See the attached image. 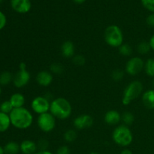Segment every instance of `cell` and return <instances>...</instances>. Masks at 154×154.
<instances>
[{"label":"cell","mask_w":154,"mask_h":154,"mask_svg":"<svg viewBox=\"0 0 154 154\" xmlns=\"http://www.w3.org/2000/svg\"><path fill=\"white\" fill-rule=\"evenodd\" d=\"M12 126L19 129H26L33 123V116L28 109L25 108H14L10 114Z\"/></svg>","instance_id":"obj_1"},{"label":"cell","mask_w":154,"mask_h":154,"mask_svg":"<svg viewBox=\"0 0 154 154\" xmlns=\"http://www.w3.org/2000/svg\"><path fill=\"white\" fill-rule=\"evenodd\" d=\"M72 112V105L65 98H57L51 102L50 113L55 118L66 120L70 117Z\"/></svg>","instance_id":"obj_2"},{"label":"cell","mask_w":154,"mask_h":154,"mask_svg":"<svg viewBox=\"0 0 154 154\" xmlns=\"http://www.w3.org/2000/svg\"><path fill=\"white\" fill-rule=\"evenodd\" d=\"M112 138L117 145L127 147L132 143L133 135L127 126L120 125L114 129L112 133Z\"/></svg>","instance_id":"obj_3"},{"label":"cell","mask_w":154,"mask_h":154,"mask_svg":"<svg viewBox=\"0 0 154 154\" xmlns=\"http://www.w3.org/2000/svg\"><path fill=\"white\" fill-rule=\"evenodd\" d=\"M105 41L109 46L119 48L123 43V34L117 25H111L105 31Z\"/></svg>","instance_id":"obj_4"},{"label":"cell","mask_w":154,"mask_h":154,"mask_svg":"<svg viewBox=\"0 0 154 154\" xmlns=\"http://www.w3.org/2000/svg\"><path fill=\"white\" fill-rule=\"evenodd\" d=\"M143 84L139 81H133L125 88L123 94L122 102L124 105H128L133 100L139 97L143 92Z\"/></svg>","instance_id":"obj_5"},{"label":"cell","mask_w":154,"mask_h":154,"mask_svg":"<svg viewBox=\"0 0 154 154\" xmlns=\"http://www.w3.org/2000/svg\"><path fill=\"white\" fill-rule=\"evenodd\" d=\"M37 124L39 129L44 132H51L56 126V118L49 112L38 115Z\"/></svg>","instance_id":"obj_6"},{"label":"cell","mask_w":154,"mask_h":154,"mask_svg":"<svg viewBox=\"0 0 154 154\" xmlns=\"http://www.w3.org/2000/svg\"><path fill=\"white\" fill-rule=\"evenodd\" d=\"M30 74L26 70V66L24 63L20 64V69L14 77V85L17 88H22L28 84L30 81Z\"/></svg>","instance_id":"obj_7"},{"label":"cell","mask_w":154,"mask_h":154,"mask_svg":"<svg viewBox=\"0 0 154 154\" xmlns=\"http://www.w3.org/2000/svg\"><path fill=\"white\" fill-rule=\"evenodd\" d=\"M144 63H145L141 57H134L128 60L125 70L129 75L135 76L142 72L143 69H144Z\"/></svg>","instance_id":"obj_8"},{"label":"cell","mask_w":154,"mask_h":154,"mask_svg":"<svg viewBox=\"0 0 154 154\" xmlns=\"http://www.w3.org/2000/svg\"><path fill=\"white\" fill-rule=\"evenodd\" d=\"M50 107L51 102L45 96H37L32 101V109L38 115L48 112L50 111Z\"/></svg>","instance_id":"obj_9"},{"label":"cell","mask_w":154,"mask_h":154,"mask_svg":"<svg viewBox=\"0 0 154 154\" xmlns=\"http://www.w3.org/2000/svg\"><path fill=\"white\" fill-rule=\"evenodd\" d=\"M73 124L78 129H87L93 126V118L89 114H82L75 118Z\"/></svg>","instance_id":"obj_10"},{"label":"cell","mask_w":154,"mask_h":154,"mask_svg":"<svg viewBox=\"0 0 154 154\" xmlns=\"http://www.w3.org/2000/svg\"><path fill=\"white\" fill-rule=\"evenodd\" d=\"M11 5L13 10L20 14H26L31 9L30 0H11Z\"/></svg>","instance_id":"obj_11"},{"label":"cell","mask_w":154,"mask_h":154,"mask_svg":"<svg viewBox=\"0 0 154 154\" xmlns=\"http://www.w3.org/2000/svg\"><path fill=\"white\" fill-rule=\"evenodd\" d=\"M54 81L53 75L48 71H41L36 76V81L38 85L46 87L51 85Z\"/></svg>","instance_id":"obj_12"},{"label":"cell","mask_w":154,"mask_h":154,"mask_svg":"<svg viewBox=\"0 0 154 154\" xmlns=\"http://www.w3.org/2000/svg\"><path fill=\"white\" fill-rule=\"evenodd\" d=\"M105 122L108 125H117L121 120V114L115 110H111L105 113Z\"/></svg>","instance_id":"obj_13"},{"label":"cell","mask_w":154,"mask_h":154,"mask_svg":"<svg viewBox=\"0 0 154 154\" xmlns=\"http://www.w3.org/2000/svg\"><path fill=\"white\" fill-rule=\"evenodd\" d=\"M20 151L23 154H35L38 150L37 144L31 140H25L20 145Z\"/></svg>","instance_id":"obj_14"},{"label":"cell","mask_w":154,"mask_h":154,"mask_svg":"<svg viewBox=\"0 0 154 154\" xmlns=\"http://www.w3.org/2000/svg\"><path fill=\"white\" fill-rule=\"evenodd\" d=\"M75 52V45L71 41H66L61 45L62 55L66 58H71V57H74Z\"/></svg>","instance_id":"obj_15"},{"label":"cell","mask_w":154,"mask_h":154,"mask_svg":"<svg viewBox=\"0 0 154 154\" xmlns=\"http://www.w3.org/2000/svg\"><path fill=\"white\" fill-rule=\"evenodd\" d=\"M142 102L146 108L154 109V90H148L142 95Z\"/></svg>","instance_id":"obj_16"},{"label":"cell","mask_w":154,"mask_h":154,"mask_svg":"<svg viewBox=\"0 0 154 154\" xmlns=\"http://www.w3.org/2000/svg\"><path fill=\"white\" fill-rule=\"evenodd\" d=\"M9 101H10V102L11 103L14 108H23L24 104H25V97H24V96L22 93H14V94L11 96Z\"/></svg>","instance_id":"obj_17"},{"label":"cell","mask_w":154,"mask_h":154,"mask_svg":"<svg viewBox=\"0 0 154 154\" xmlns=\"http://www.w3.org/2000/svg\"><path fill=\"white\" fill-rule=\"evenodd\" d=\"M11 125L9 114L0 111V132H4L9 129Z\"/></svg>","instance_id":"obj_18"},{"label":"cell","mask_w":154,"mask_h":154,"mask_svg":"<svg viewBox=\"0 0 154 154\" xmlns=\"http://www.w3.org/2000/svg\"><path fill=\"white\" fill-rule=\"evenodd\" d=\"M5 154H17L20 151V147L15 141L8 142L4 147Z\"/></svg>","instance_id":"obj_19"},{"label":"cell","mask_w":154,"mask_h":154,"mask_svg":"<svg viewBox=\"0 0 154 154\" xmlns=\"http://www.w3.org/2000/svg\"><path fill=\"white\" fill-rule=\"evenodd\" d=\"M144 69L149 77L154 78V58H150L146 61Z\"/></svg>","instance_id":"obj_20"},{"label":"cell","mask_w":154,"mask_h":154,"mask_svg":"<svg viewBox=\"0 0 154 154\" xmlns=\"http://www.w3.org/2000/svg\"><path fill=\"white\" fill-rule=\"evenodd\" d=\"M13 79L14 78L12 77V75L11 74V72H8V71L3 72L0 74V84L1 85H8Z\"/></svg>","instance_id":"obj_21"},{"label":"cell","mask_w":154,"mask_h":154,"mask_svg":"<svg viewBox=\"0 0 154 154\" xmlns=\"http://www.w3.org/2000/svg\"><path fill=\"white\" fill-rule=\"evenodd\" d=\"M150 49H151V48H150V43L145 42V41L140 42L138 45V47H137V50H138V53L141 55H145V54H148Z\"/></svg>","instance_id":"obj_22"},{"label":"cell","mask_w":154,"mask_h":154,"mask_svg":"<svg viewBox=\"0 0 154 154\" xmlns=\"http://www.w3.org/2000/svg\"><path fill=\"white\" fill-rule=\"evenodd\" d=\"M63 138H64L65 141L67 142H73L78 138V134H77L76 131L74 129H68L63 135Z\"/></svg>","instance_id":"obj_23"},{"label":"cell","mask_w":154,"mask_h":154,"mask_svg":"<svg viewBox=\"0 0 154 154\" xmlns=\"http://www.w3.org/2000/svg\"><path fill=\"white\" fill-rule=\"evenodd\" d=\"M121 120L124 123L126 126H128L133 123L134 120H135V117H134V115L132 114V112L126 111L121 115Z\"/></svg>","instance_id":"obj_24"},{"label":"cell","mask_w":154,"mask_h":154,"mask_svg":"<svg viewBox=\"0 0 154 154\" xmlns=\"http://www.w3.org/2000/svg\"><path fill=\"white\" fill-rule=\"evenodd\" d=\"M119 52L122 56L129 57L132 54V48L128 44H123L121 46L119 47Z\"/></svg>","instance_id":"obj_25"},{"label":"cell","mask_w":154,"mask_h":154,"mask_svg":"<svg viewBox=\"0 0 154 154\" xmlns=\"http://www.w3.org/2000/svg\"><path fill=\"white\" fill-rule=\"evenodd\" d=\"M14 110V107L12 106L10 101H5L0 105V111L5 113L6 114H10Z\"/></svg>","instance_id":"obj_26"},{"label":"cell","mask_w":154,"mask_h":154,"mask_svg":"<svg viewBox=\"0 0 154 154\" xmlns=\"http://www.w3.org/2000/svg\"><path fill=\"white\" fill-rule=\"evenodd\" d=\"M50 70L52 73L56 74V75H60L63 72V67L60 63H53L50 67Z\"/></svg>","instance_id":"obj_27"},{"label":"cell","mask_w":154,"mask_h":154,"mask_svg":"<svg viewBox=\"0 0 154 154\" xmlns=\"http://www.w3.org/2000/svg\"><path fill=\"white\" fill-rule=\"evenodd\" d=\"M123 76H124V73L122 70L120 69H116L111 74V78L114 81H121L123 78Z\"/></svg>","instance_id":"obj_28"},{"label":"cell","mask_w":154,"mask_h":154,"mask_svg":"<svg viewBox=\"0 0 154 154\" xmlns=\"http://www.w3.org/2000/svg\"><path fill=\"white\" fill-rule=\"evenodd\" d=\"M72 61H73L74 64L78 66H82L85 64L86 60L85 57L82 55H76L73 57L72 59Z\"/></svg>","instance_id":"obj_29"},{"label":"cell","mask_w":154,"mask_h":154,"mask_svg":"<svg viewBox=\"0 0 154 154\" xmlns=\"http://www.w3.org/2000/svg\"><path fill=\"white\" fill-rule=\"evenodd\" d=\"M141 3L147 10L154 13V0H141Z\"/></svg>","instance_id":"obj_30"},{"label":"cell","mask_w":154,"mask_h":154,"mask_svg":"<svg viewBox=\"0 0 154 154\" xmlns=\"http://www.w3.org/2000/svg\"><path fill=\"white\" fill-rule=\"evenodd\" d=\"M48 145H49V143L45 139L39 140V141L37 144L38 149H39L40 150H48L47 148L48 147Z\"/></svg>","instance_id":"obj_31"},{"label":"cell","mask_w":154,"mask_h":154,"mask_svg":"<svg viewBox=\"0 0 154 154\" xmlns=\"http://www.w3.org/2000/svg\"><path fill=\"white\" fill-rule=\"evenodd\" d=\"M70 153H71L70 149H69V147H67V146L66 145L60 147L58 149H57V152H56V154H70Z\"/></svg>","instance_id":"obj_32"},{"label":"cell","mask_w":154,"mask_h":154,"mask_svg":"<svg viewBox=\"0 0 154 154\" xmlns=\"http://www.w3.org/2000/svg\"><path fill=\"white\" fill-rule=\"evenodd\" d=\"M6 23H7V18L6 16L2 13V11H0V30L2 29L6 25Z\"/></svg>","instance_id":"obj_33"},{"label":"cell","mask_w":154,"mask_h":154,"mask_svg":"<svg viewBox=\"0 0 154 154\" xmlns=\"http://www.w3.org/2000/svg\"><path fill=\"white\" fill-rule=\"evenodd\" d=\"M146 22H147L148 26L154 27V13H152L151 14H150L147 17V20H146Z\"/></svg>","instance_id":"obj_34"},{"label":"cell","mask_w":154,"mask_h":154,"mask_svg":"<svg viewBox=\"0 0 154 154\" xmlns=\"http://www.w3.org/2000/svg\"><path fill=\"white\" fill-rule=\"evenodd\" d=\"M149 43H150V48H151V49L153 50V51H154V34L151 36V38H150V41H149Z\"/></svg>","instance_id":"obj_35"},{"label":"cell","mask_w":154,"mask_h":154,"mask_svg":"<svg viewBox=\"0 0 154 154\" xmlns=\"http://www.w3.org/2000/svg\"><path fill=\"white\" fill-rule=\"evenodd\" d=\"M35 154H53L51 152L48 151V150H39L38 152H36Z\"/></svg>","instance_id":"obj_36"},{"label":"cell","mask_w":154,"mask_h":154,"mask_svg":"<svg viewBox=\"0 0 154 154\" xmlns=\"http://www.w3.org/2000/svg\"><path fill=\"white\" fill-rule=\"evenodd\" d=\"M120 154H132V152L129 149H124V150H122Z\"/></svg>","instance_id":"obj_37"},{"label":"cell","mask_w":154,"mask_h":154,"mask_svg":"<svg viewBox=\"0 0 154 154\" xmlns=\"http://www.w3.org/2000/svg\"><path fill=\"white\" fill-rule=\"evenodd\" d=\"M86 0H73L74 2H75L76 4H82L85 2Z\"/></svg>","instance_id":"obj_38"},{"label":"cell","mask_w":154,"mask_h":154,"mask_svg":"<svg viewBox=\"0 0 154 154\" xmlns=\"http://www.w3.org/2000/svg\"><path fill=\"white\" fill-rule=\"evenodd\" d=\"M0 154H5L4 147H1V146H0Z\"/></svg>","instance_id":"obj_39"},{"label":"cell","mask_w":154,"mask_h":154,"mask_svg":"<svg viewBox=\"0 0 154 154\" xmlns=\"http://www.w3.org/2000/svg\"><path fill=\"white\" fill-rule=\"evenodd\" d=\"M90 154H99V153H97V152L93 151V152H91V153H90Z\"/></svg>","instance_id":"obj_40"},{"label":"cell","mask_w":154,"mask_h":154,"mask_svg":"<svg viewBox=\"0 0 154 154\" xmlns=\"http://www.w3.org/2000/svg\"><path fill=\"white\" fill-rule=\"evenodd\" d=\"M152 84H153V90H154V79L153 80V82H152Z\"/></svg>","instance_id":"obj_41"},{"label":"cell","mask_w":154,"mask_h":154,"mask_svg":"<svg viewBox=\"0 0 154 154\" xmlns=\"http://www.w3.org/2000/svg\"><path fill=\"white\" fill-rule=\"evenodd\" d=\"M3 2V0H0V3H2Z\"/></svg>","instance_id":"obj_42"},{"label":"cell","mask_w":154,"mask_h":154,"mask_svg":"<svg viewBox=\"0 0 154 154\" xmlns=\"http://www.w3.org/2000/svg\"><path fill=\"white\" fill-rule=\"evenodd\" d=\"M1 92H2V90H1V88H0V95H1Z\"/></svg>","instance_id":"obj_43"}]
</instances>
